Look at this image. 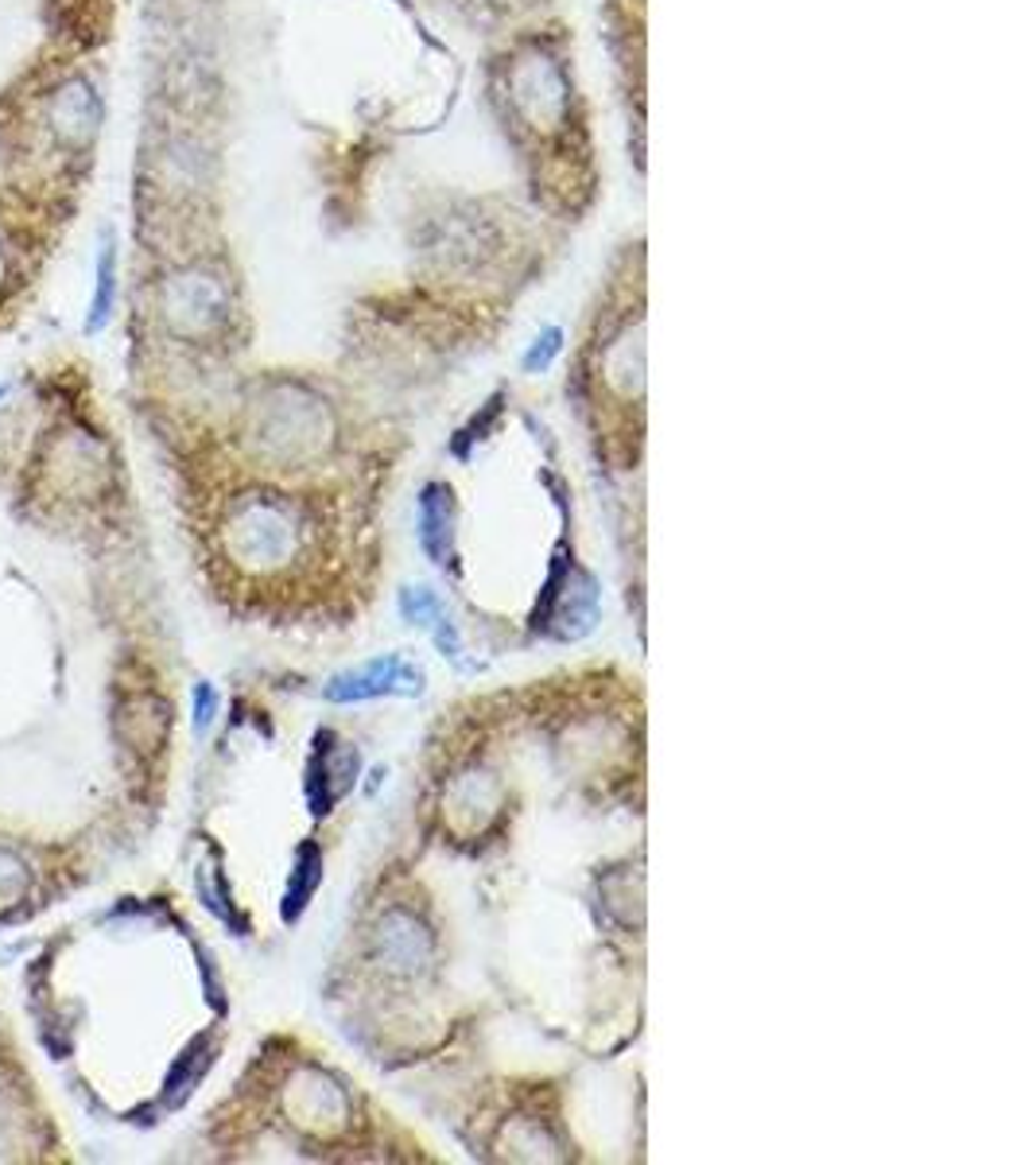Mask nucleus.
<instances>
[{"mask_svg": "<svg viewBox=\"0 0 1036 1165\" xmlns=\"http://www.w3.org/2000/svg\"><path fill=\"white\" fill-rule=\"evenodd\" d=\"M94 277L97 284L94 300H90V315H86V335H97L113 315V296H117V245H113V238H106V245L97 252Z\"/></svg>", "mask_w": 1036, "mask_h": 1165, "instance_id": "2", "label": "nucleus"}, {"mask_svg": "<svg viewBox=\"0 0 1036 1165\" xmlns=\"http://www.w3.org/2000/svg\"><path fill=\"white\" fill-rule=\"evenodd\" d=\"M214 711H218L214 688H210V684H199V688H194V722H199V731H203L206 722L214 719Z\"/></svg>", "mask_w": 1036, "mask_h": 1165, "instance_id": "3", "label": "nucleus"}, {"mask_svg": "<svg viewBox=\"0 0 1036 1165\" xmlns=\"http://www.w3.org/2000/svg\"><path fill=\"white\" fill-rule=\"evenodd\" d=\"M396 684H404L408 696H412V692H419L423 676H419L416 669H408L400 657H384V661H373V664H365V669H358V673L334 680V684L326 688V696L331 699H373V696L400 692Z\"/></svg>", "mask_w": 1036, "mask_h": 1165, "instance_id": "1", "label": "nucleus"}]
</instances>
